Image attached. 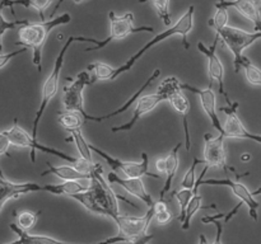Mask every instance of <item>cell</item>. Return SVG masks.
Listing matches in <instances>:
<instances>
[{"instance_id": "obj_1", "label": "cell", "mask_w": 261, "mask_h": 244, "mask_svg": "<svg viewBox=\"0 0 261 244\" xmlns=\"http://www.w3.org/2000/svg\"><path fill=\"white\" fill-rule=\"evenodd\" d=\"M71 22V15L63 13L59 17L51 18L48 20H41L38 23H28L22 25L18 30V42L15 45L23 46L28 50H32V63L38 71H42V48L51 30L60 25L69 24Z\"/></svg>"}, {"instance_id": "obj_2", "label": "cell", "mask_w": 261, "mask_h": 244, "mask_svg": "<svg viewBox=\"0 0 261 244\" xmlns=\"http://www.w3.org/2000/svg\"><path fill=\"white\" fill-rule=\"evenodd\" d=\"M194 13H195V7H194V5H190V7L188 8V10H186V12L184 13L180 18H178V20L172 25V27L167 28L166 30H162V32L158 33L157 36H154V37H153L149 42L145 43V45L143 46L139 51H137V52H135L134 55L129 58V60L125 61L121 66H119V68L115 69L114 78H112V80H115V79L119 78L121 74L132 70V68L135 65V63H137V61L139 60V58L142 57V56L144 55L147 51H149L150 48L154 47V46H157L158 43L163 42V41L167 40V38L172 37V36H180V37L182 38V45H184V47H185V50H189V47H190V43H189V41H188V35L191 32V30H193V28H194Z\"/></svg>"}, {"instance_id": "obj_3", "label": "cell", "mask_w": 261, "mask_h": 244, "mask_svg": "<svg viewBox=\"0 0 261 244\" xmlns=\"http://www.w3.org/2000/svg\"><path fill=\"white\" fill-rule=\"evenodd\" d=\"M110 18V35L105 40L98 41L91 37H79V42H91L94 43L93 47L86 48V52L89 51H97L106 47L111 41L115 40H124L127 36L135 35L140 32L153 33L154 28L143 25V27H135L134 25V14L133 13H125L124 15H116L114 12L109 13Z\"/></svg>"}, {"instance_id": "obj_4", "label": "cell", "mask_w": 261, "mask_h": 244, "mask_svg": "<svg viewBox=\"0 0 261 244\" xmlns=\"http://www.w3.org/2000/svg\"><path fill=\"white\" fill-rule=\"evenodd\" d=\"M74 41H79V37H69L66 40V42L64 43L63 47H61L60 52H59L58 57H56L55 64H54V68L51 70L50 75L47 76V79L43 83L42 89H41V102H40V107H38L37 112H36L35 119H33V125H32V137L33 139L37 140V131H38V125H40L41 118H42L43 113H45L46 108L50 104V102L53 101L54 97L58 94L59 90V80H60V74H61V69L64 66V58H65L66 52H68L69 47H70L71 43Z\"/></svg>"}, {"instance_id": "obj_5", "label": "cell", "mask_w": 261, "mask_h": 244, "mask_svg": "<svg viewBox=\"0 0 261 244\" xmlns=\"http://www.w3.org/2000/svg\"><path fill=\"white\" fill-rule=\"evenodd\" d=\"M154 206L148 208L147 212L143 216H129L119 214L112 220L117 226V234L115 236L107 239L110 244L116 243H130L133 240L147 235L148 228L154 219Z\"/></svg>"}, {"instance_id": "obj_6", "label": "cell", "mask_w": 261, "mask_h": 244, "mask_svg": "<svg viewBox=\"0 0 261 244\" xmlns=\"http://www.w3.org/2000/svg\"><path fill=\"white\" fill-rule=\"evenodd\" d=\"M216 36H218L219 40L228 47L233 55V66L234 71L240 73L244 60V51L251 45H254L256 41L261 40L260 32H247L241 28L232 27V25H223V27L217 28Z\"/></svg>"}, {"instance_id": "obj_7", "label": "cell", "mask_w": 261, "mask_h": 244, "mask_svg": "<svg viewBox=\"0 0 261 244\" xmlns=\"http://www.w3.org/2000/svg\"><path fill=\"white\" fill-rule=\"evenodd\" d=\"M5 134L9 137L10 144L13 146L17 147H27V149H31V162L36 163V155L35 151L38 150L41 152H45V154L54 155V157L59 158V159H63L65 162L71 163L73 165H75L78 163L79 158H74L71 155H68L66 152L61 151V150L55 149V147L46 146V145L38 142V140L33 139L32 134H28L23 127L19 126L17 119H14V125L10 127L9 130H5Z\"/></svg>"}, {"instance_id": "obj_8", "label": "cell", "mask_w": 261, "mask_h": 244, "mask_svg": "<svg viewBox=\"0 0 261 244\" xmlns=\"http://www.w3.org/2000/svg\"><path fill=\"white\" fill-rule=\"evenodd\" d=\"M101 164L94 163L93 170L91 173L92 178V192L96 196L99 206L103 210V216H107L110 219H114L120 214L119 210V196L115 193V191L111 188L109 180H106L102 175Z\"/></svg>"}, {"instance_id": "obj_9", "label": "cell", "mask_w": 261, "mask_h": 244, "mask_svg": "<svg viewBox=\"0 0 261 244\" xmlns=\"http://www.w3.org/2000/svg\"><path fill=\"white\" fill-rule=\"evenodd\" d=\"M89 149L92 150V152H97L111 167V169L115 173L122 172L126 175V178L152 177L155 178V179H160L161 178L160 174L149 172V160H148L147 152H143L140 162H124V160L119 159V158L111 157V155L105 152L103 150H101L93 144H89Z\"/></svg>"}, {"instance_id": "obj_10", "label": "cell", "mask_w": 261, "mask_h": 244, "mask_svg": "<svg viewBox=\"0 0 261 244\" xmlns=\"http://www.w3.org/2000/svg\"><path fill=\"white\" fill-rule=\"evenodd\" d=\"M92 78L88 71H82L69 85L63 88V106L69 112H78L86 118L88 112L84 108V89L91 85Z\"/></svg>"}, {"instance_id": "obj_11", "label": "cell", "mask_w": 261, "mask_h": 244, "mask_svg": "<svg viewBox=\"0 0 261 244\" xmlns=\"http://www.w3.org/2000/svg\"><path fill=\"white\" fill-rule=\"evenodd\" d=\"M237 108H239V102H232L231 104H227L226 107H222L221 108V111L224 112L227 116L226 122L223 124V136L226 137V139L229 137V139L251 140V141L261 144V135L250 132L249 130L245 127L241 118H240L239 113H237Z\"/></svg>"}, {"instance_id": "obj_12", "label": "cell", "mask_w": 261, "mask_h": 244, "mask_svg": "<svg viewBox=\"0 0 261 244\" xmlns=\"http://www.w3.org/2000/svg\"><path fill=\"white\" fill-rule=\"evenodd\" d=\"M219 37L216 36V40H214L213 45L206 46L204 45L203 42H198V50L203 53L206 57V61H208V75L211 81H217L218 84L219 93L224 97L227 104H231L232 101L229 99L228 93L224 89V66L222 64L221 58L217 55V45H218Z\"/></svg>"}, {"instance_id": "obj_13", "label": "cell", "mask_w": 261, "mask_h": 244, "mask_svg": "<svg viewBox=\"0 0 261 244\" xmlns=\"http://www.w3.org/2000/svg\"><path fill=\"white\" fill-rule=\"evenodd\" d=\"M181 89H182V90L193 92V93H195L196 96L199 97L201 107H203L204 112H205V114L209 117V119H211L213 127L219 132V135L223 136L224 134L223 122L221 121V118H219L218 116V111H217V104H216V101H217L216 93H214L212 85H209L208 88L205 89H200L191 85V84L182 83L181 84Z\"/></svg>"}, {"instance_id": "obj_14", "label": "cell", "mask_w": 261, "mask_h": 244, "mask_svg": "<svg viewBox=\"0 0 261 244\" xmlns=\"http://www.w3.org/2000/svg\"><path fill=\"white\" fill-rule=\"evenodd\" d=\"M203 185L205 186H226V187L231 188L233 195L239 198L241 202L249 207V214L255 221L259 220V215H257V208H259V202L255 200V196L252 195L251 191L244 185V183L239 182V180H232L229 178H224V179H204Z\"/></svg>"}, {"instance_id": "obj_15", "label": "cell", "mask_w": 261, "mask_h": 244, "mask_svg": "<svg viewBox=\"0 0 261 244\" xmlns=\"http://www.w3.org/2000/svg\"><path fill=\"white\" fill-rule=\"evenodd\" d=\"M224 139L226 137L218 135L213 137L211 134L204 135V147H203V163L209 168H226L227 155L224 147Z\"/></svg>"}, {"instance_id": "obj_16", "label": "cell", "mask_w": 261, "mask_h": 244, "mask_svg": "<svg viewBox=\"0 0 261 244\" xmlns=\"http://www.w3.org/2000/svg\"><path fill=\"white\" fill-rule=\"evenodd\" d=\"M167 101V97L163 96L160 93H153V94H147V96L140 97L137 101V106H135L134 111H133V117L129 122H125V124L119 125V126L111 127V132H125L130 131L133 127L137 125V122L142 118L143 116H145L147 113L152 112L161 102Z\"/></svg>"}, {"instance_id": "obj_17", "label": "cell", "mask_w": 261, "mask_h": 244, "mask_svg": "<svg viewBox=\"0 0 261 244\" xmlns=\"http://www.w3.org/2000/svg\"><path fill=\"white\" fill-rule=\"evenodd\" d=\"M41 192V185L35 182H12L8 179L0 168V211L12 198H18L25 193Z\"/></svg>"}, {"instance_id": "obj_18", "label": "cell", "mask_w": 261, "mask_h": 244, "mask_svg": "<svg viewBox=\"0 0 261 244\" xmlns=\"http://www.w3.org/2000/svg\"><path fill=\"white\" fill-rule=\"evenodd\" d=\"M107 180L110 183H116V185L121 186L129 195L135 196L137 198L142 200L148 207L154 206L155 201L153 200L152 195L148 193L144 182H143V178H121L115 172H111L107 175Z\"/></svg>"}, {"instance_id": "obj_19", "label": "cell", "mask_w": 261, "mask_h": 244, "mask_svg": "<svg viewBox=\"0 0 261 244\" xmlns=\"http://www.w3.org/2000/svg\"><path fill=\"white\" fill-rule=\"evenodd\" d=\"M92 178L86 177L76 180H64L63 183H55V185H41V192L53 193L58 196H73L76 193L86 192L91 190Z\"/></svg>"}, {"instance_id": "obj_20", "label": "cell", "mask_w": 261, "mask_h": 244, "mask_svg": "<svg viewBox=\"0 0 261 244\" xmlns=\"http://www.w3.org/2000/svg\"><path fill=\"white\" fill-rule=\"evenodd\" d=\"M167 101L170 102L171 106L173 107L176 112L182 117V125H184V131H185V147L188 151L191 149V137H190V129H189V111H190V103H189L188 98L185 94L182 93L181 89L173 90L167 96Z\"/></svg>"}, {"instance_id": "obj_21", "label": "cell", "mask_w": 261, "mask_h": 244, "mask_svg": "<svg viewBox=\"0 0 261 244\" xmlns=\"http://www.w3.org/2000/svg\"><path fill=\"white\" fill-rule=\"evenodd\" d=\"M160 74H161V70H160V69H155L154 71H152V74H150V75H149V78H148L147 80H145L144 83L142 84V86H140V88L138 89V90L135 92V93L133 94V96L130 97V98L127 99V101L125 102V103L122 104L121 107H120V108L115 109V111L110 112V113H107V114H103V116H92V114H89V113H88V116L86 117V121H91V122H102V121H106V119L112 118V117L119 116V114L124 113V112H126L127 109H129L130 107H132V104H133V103H135V102H137L138 99H139L140 97H142V93H143V92H144L145 89H147L148 86H149L150 84H152L153 81H154L155 79H157L158 76H160Z\"/></svg>"}, {"instance_id": "obj_22", "label": "cell", "mask_w": 261, "mask_h": 244, "mask_svg": "<svg viewBox=\"0 0 261 244\" xmlns=\"http://www.w3.org/2000/svg\"><path fill=\"white\" fill-rule=\"evenodd\" d=\"M208 170H209V167L208 165H205L203 169V172L200 173L199 178L196 179L195 186H194V188H193L194 196H193V198L190 200V202H189L188 208H186V212H185V218H184V221L181 223V228H182V230H189V228H190V225H191V220H193L194 215H195L199 210H201V208H216V205L204 206L203 205V197L199 195V187H200V186H203L204 177H205V174Z\"/></svg>"}, {"instance_id": "obj_23", "label": "cell", "mask_w": 261, "mask_h": 244, "mask_svg": "<svg viewBox=\"0 0 261 244\" xmlns=\"http://www.w3.org/2000/svg\"><path fill=\"white\" fill-rule=\"evenodd\" d=\"M9 228L14 231L18 235V239L14 241H10V243L5 244H110L109 241H98V243H69V241H63L58 240L55 238H51L47 235H38V234H30L28 231L22 230L20 228H18L17 224H10Z\"/></svg>"}, {"instance_id": "obj_24", "label": "cell", "mask_w": 261, "mask_h": 244, "mask_svg": "<svg viewBox=\"0 0 261 244\" xmlns=\"http://www.w3.org/2000/svg\"><path fill=\"white\" fill-rule=\"evenodd\" d=\"M216 9H228L233 8L246 19L251 20L252 23L260 18V10L254 0H218L214 4Z\"/></svg>"}, {"instance_id": "obj_25", "label": "cell", "mask_w": 261, "mask_h": 244, "mask_svg": "<svg viewBox=\"0 0 261 244\" xmlns=\"http://www.w3.org/2000/svg\"><path fill=\"white\" fill-rule=\"evenodd\" d=\"M184 142L180 141L173 146V149L168 152L167 157L165 158V162H166V182L163 185L162 190H161L160 196H161V200L165 198V196L167 195L168 192L171 191V187H172V180L175 178L176 172L178 169V165H180V159H178V155H180V149L182 147Z\"/></svg>"}, {"instance_id": "obj_26", "label": "cell", "mask_w": 261, "mask_h": 244, "mask_svg": "<svg viewBox=\"0 0 261 244\" xmlns=\"http://www.w3.org/2000/svg\"><path fill=\"white\" fill-rule=\"evenodd\" d=\"M47 169L42 172V177L47 174H54L63 180H76L82 178L91 177V174H84L81 170L76 169L74 165H53L47 163Z\"/></svg>"}, {"instance_id": "obj_27", "label": "cell", "mask_w": 261, "mask_h": 244, "mask_svg": "<svg viewBox=\"0 0 261 244\" xmlns=\"http://www.w3.org/2000/svg\"><path fill=\"white\" fill-rule=\"evenodd\" d=\"M115 69L116 68H112V66H110L109 64L98 61V63L91 64V65L87 68V71L91 74L92 84H93L96 83V81H106V80L112 81Z\"/></svg>"}, {"instance_id": "obj_28", "label": "cell", "mask_w": 261, "mask_h": 244, "mask_svg": "<svg viewBox=\"0 0 261 244\" xmlns=\"http://www.w3.org/2000/svg\"><path fill=\"white\" fill-rule=\"evenodd\" d=\"M58 121L63 129H65L69 132H73L76 131V130H82V126L86 122V118L83 117V114L78 113V112L66 111L64 113L59 114Z\"/></svg>"}, {"instance_id": "obj_29", "label": "cell", "mask_w": 261, "mask_h": 244, "mask_svg": "<svg viewBox=\"0 0 261 244\" xmlns=\"http://www.w3.org/2000/svg\"><path fill=\"white\" fill-rule=\"evenodd\" d=\"M70 198L75 200L76 202L81 203L83 207H86L87 210L91 211V212L103 216V210H102L101 206H99L98 201H97L96 196H94V193L92 192V190L86 191V192L76 193V195L70 196Z\"/></svg>"}, {"instance_id": "obj_30", "label": "cell", "mask_w": 261, "mask_h": 244, "mask_svg": "<svg viewBox=\"0 0 261 244\" xmlns=\"http://www.w3.org/2000/svg\"><path fill=\"white\" fill-rule=\"evenodd\" d=\"M53 2L54 0H9L7 3V7H9L12 10L14 5H20V7L24 8H33V9H36L40 13L41 20H46L43 13L50 7V4ZM13 13H14V10H13Z\"/></svg>"}, {"instance_id": "obj_31", "label": "cell", "mask_w": 261, "mask_h": 244, "mask_svg": "<svg viewBox=\"0 0 261 244\" xmlns=\"http://www.w3.org/2000/svg\"><path fill=\"white\" fill-rule=\"evenodd\" d=\"M70 135L76 149H78L79 158L86 160V162L93 163L92 162V150L89 149V142L86 141L83 134H82V130H76V131L70 132Z\"/></svg>"}, {"instance_id": "obj_32", "label": "cell", "mask_w": 261, "mask_h": 244, "mask_svg": "<svg viewBox=\"0 0 261 244\" xmlns=\"http://www.w3.org/2000/svg\"><path fill=\"white\" fill-rule=\"evenodd\" d=\"M241 69H244L245 76H246L247 81H249L251 85L255 86H261V69L257 68L252 61H250V58H247L246 56L242 60Z\"/></svg>"}, {"instance_id": "obj_33", "label": "cell", "mask_w": 261, "mask_h": 244, "mask_svg": "<svg viewBox=\"0 0 261 244\" xmlns=\"http://www.w3.org/2000/svg\"><path fill=\"white\" fill-rule=\"evenodd\" d=\"M147 0H139V3H145ZM154 7L155 12H157L158 17L163 20L167 27L172 24V19H171V12H170V2L171 0H150Z\"/></svg>"}, {"instance_id": "obj_34", "label": "cell", "mask_w": 261, "mask_h": 244, "mask_svg": "<svg viewBox=\"0 0 261 244\" xmlns=\"http://www.w3.org/2000/svg\"><path fill=\"white\" fill-rule=\"evenodd\" d=\"M4 5L0 4V53L3 51V36L7 30L14 29L17 27H22V25H25L30 23V20L22 19V20H7L3 15V10H4Z\"/></svg>"}, {"instance_id": "obj_35", "label": "cell", "mask_w": 261, "mask_h": 244, "mask_svg": "<svg viewBox=\"0 0 261 244\" xmlns=\"http://www.w3.org/2000/svg\"><path fill=\"white\" fill-rule=\"evenodd\" d=\"M40 214L41 211H37V212H33V211H22V212H19L17 215L18 228H20L24 231H28L30 229H32L35 226V224L37 223V219Z\"/></svg>"}, {"instance_id": "obj_36", "label": "cell", "mask_w": 261, "mask_h": 244, "mask_svg": "<svg viewBox=\"0 0 261 244\" xmlns=\"http://www.w3.org/2000/svg\"><path fill=\"white\" fill-rule=\"evenodd\" d=\"M173 196H175V198L178 202V206H180V216H178V221L182 223L184 218H185L186 208H188L189 202H190V200L194 196V190H185V188H181L180 191H176V192L173 193Z\"/></svg>"}, {"instance_id": "obj_37", "label": "cell", "mask_w": 261, "mask_h": 244, "mask_svg": "<svg viewBox=\"0 0 261 244\" xmlns=\"http://www.w3.org/2000/svg\"><path fill=\"white\" fill-rule=\"evenodd\" d=\"M154 219L161 225H166V224H168L172 220V214L168 211L167 205H166V202L163 200L157 201L154 203Z\"/></svg>"}, {"instance_id": "obj_38", "label": "cell", "mask_w": 261, "mask_h": 244, "mask_svg": "<svg viewBox=\"0 0 261 244\" xmlns=\"http://www.w3.org/2000/svg\"><path fill=\"white\" fill-rule=\"evenodd\" d=\"M199 163H203V160L198 159V158H194L193 164H191V167L186 170L185 175H184L182 178V182H181V187L185 188V190H193L194 186H195L196 179H198V178L195 177V170L196 167L199 165Z\"/></svg>"}, {"instance_id": "obj_39", "label": "cell", "mask_w": 261, "mask_h": 244, "mask_svg": "<svg viewBox=\"0 0 261 244\" xmlns=\"http://www.w3.org/2000/svg\"><path fill=\"white\" fill-rule=\"evenodd\" d=\"M228 24V12L227 9H217L214 17H212L209 19V27L217 29L219 27H223V25Z\"/></svg>"}, {"instance_id": "obj_40", "label": "cell", "mask_w": 261, "mask_h": 244, "mask_svg": "<svg viewBox=\"0 0 261 244\" xmlns=\"http://www.w3.org/2000/svg\"><path fill=\"white\" fill-rule=\"evenodd\" d=\"M25 51H27V48L22 47V48H19V50H17V51H12V52L0 53V69H3L4 66H7L8 64H9L10 61L13 60V58L17 57V56L20 55V53L25 52Z\"/></svg>"}, {"instance_id": "obj_41", "label": "cell", "mask_w": 261, "mask_h": 244, "mask_svg": "<svg viewBox=\"0 0 261 244\" xmlns=\"http://www.w3.org/2000/svg\"><path fill=\"white\" fill-rule=\"evenodd\" d=\"M10 140L4 131H0V155H8L10 146Z\"/></svg>"}, {"instance_id": "obj_42", "label": "cell", "mask_w": 261, "mask_h": 244, "mask_svg": "<svg viewBox=\"0 0 261 244\" xmlns=\"http://www.w3.org/2000/svg\"><path fill=\"white\" fill-rule=\"evenodd\" d=\"M213 224L216 225V228H217V235H216V239H214V241L212 244H223V241H222V235H223L224 224L222 223V220H214Z\"/></svg>"}, {"instance_id": "obj_43", "label": "cell", "mask_w": 261, "mask_h": 244, "mask_svg": "<svg viewBox=\"0 0 261 244\" xmlns=\"http://www.w3.org/2000/svg\"><path fill=\"white\" fill-rule=\"evenodd\" d=\"M153 238H154L153 234H147V235L142 236V238H138L135 239V240H133L132 244H148Z\"/></svg>"}, {"instance_id": "obj_44", "label": "cell", "mask_w": 261, "mask_h": 244, "mask_svg": "<svg viewBox=\"0 0 261 244\" xmlns=\"http://www.w3.org/2000/svg\"><path fill=\"white\" fill-rule=\"evenodd\" d=\"M155 168L160 173H165L166 172V162H165V158L163 159H158L155 162Z\"/></svg>"}, {"instance_id": "obj_45", "label": "cell", "mask_w": 261, "mask_h": 244, "mask_svg": "<svg viewBox=\"0 0 261 244\" xmlns=\"http://www.w3.org/2000/svg\"><path fill=\"white\" fill-rule=\"evenodd\" d=\"M254 32L261 33V17L257 18V19L254 22Z\"/></svg>"}, {"instance_id": "obj_46", "label": "cell", "mask_w": 261, "mask_h": 244, "mask_svg": "<svg viewBox=\"0 0 261 244\" xmlns=\"http://www.w3.org/2000/svg\"><path fill=\"white\" fill-rule=\"evenodd\" d=\"M63 2H64V0H58V4H56V7H55V9H54L53 14H51V18H53L54 15H55V13L58 12L59 8H60V5L63 4ZM74 2H75V3H81V2H83V0H74Z\"/></svg>"}, {"instance_id": "obj_47", "label": "cell", "mask_w": 261, "mask_h": 244, "mask_svg": "<svg viewBox=\"0 0 261 244\" xmlns=\"http://www.w3.org/2000/svg\"><path fill=\"white\" fill-rule=\"evenodd\" d=\"M250 158H251V157H250L249 154H244V155H242V157H241V160H242V162H246V160H249Z\"/></svg>"}, {"instance_id": "obj_48", "label": "cell", "mask_w": 261, "mask_h": 244, "mask_svg": "<svg viewBox=\"0 0 261 244\" xmlns=\"http://www.w3.org/2000/svg\"><path fill=\"white\" fill-rule=\"evenodd\" d=\"M252 195H254V196H259V195H261V187L257 188L256 191H254V192H252Z\"/></svg>"}]
</instances>
